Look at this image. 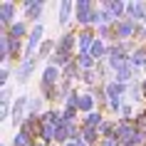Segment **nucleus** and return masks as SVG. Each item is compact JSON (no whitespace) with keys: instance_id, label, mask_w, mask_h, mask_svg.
<instances>
[{"instance_id":"1","label":"nucleus","mask_w":146,"mask_h":146,"mask_svg":"<svg viewBox=\"0 0 146 146\" xmlns=\"http://www.w3.org/2000/svg\"><path fill=\"white\" fill-rule=\"evenodd\" d=\"M42 35H45V25H42V23L32 25L30 37H27V45H25V57H37V54H35V50H37V45H42V42H45V40H42Z\"/></svg>"},{"instance_id":"2","label":"nucleus","mask_w":146,"mask_h":146,"mask_svg":"<svg viewBox=\"0 0 146 146\" xmlns=\"http://www.w3.org/2000/svg\"><path fill=\"white\" fill-rule=\"evenodd\" d=\"M94 30L92 27H82L77 32V47H79V54H89L92 52V45H94Z\"/></svg>"},{"instance_id":"3","label":"nucleus","mask_w":146,"mask_h":146,"mask_svg":"<svg viewBox=\"0 0 146 146\" xmlns=\"http://www.w3.org/2000/svg\"><path fill=\"white\" fill-rule=\"evenodd\" d=\"M42 10H45V3H42V0H25V3H23L25 17H27V20H32V23L42 17ZM35 25H37V23H35Z\"/></svg>"},{"instance_id":"4","label":"nucleus","mask_w":146,"mask_h":146,"mask_svg":"<svg viewBox=\"0 0 146 146\" xmlns=\"http://www.w3.org/2000/svg\"><path fill=\"white\" fill-rule=\"evenodd\" d=\"M15 3H0V25H3V32H8V27L15 23Z\"/></svg>"},{"instance_id":"5","label":"nucleus","mask_w":146,"mask_h":146,"mask_svg":"<svg viewBox=\"0 0 146 146\" xmlns=\"http://www.w3.org/2000/svg\"><path fill=\"white\" fill-rule=\"evenodd\" d=\"M37 60L40 57H25L23 60V64L17 67V82H20V84L30 82V74L35 72V67H37Z\"/></svg>"},{"instance_id":"6","label":"nucleus","mask_w":146,"mask_h":146,"mask_svg":"<svg viewBox=\"0 0 146 146\" xmlns=\"http://www.w3.org/2000/svg\"><path fill=\"white\" fill-rule=\"evenodd\" d=\"M74 45H77V35H74V32H64V35H62V37H57V50H60V52H74Z\"/></svg>"},{"instance_id":"7","label":"nucleus","mask_w":146,"mask_h":146,"mask_svg":"<svg viewBox=\"0 0 146 146\" xmlns=\"http://www.w3.org/2000/svg\"><path fill=\"white\" fill-rule=\"evenodd\" d=\"M126 99L131 102V104H139V102H144L146 99V94H144V84L141 82H134V84H129V92H126Z\"/></svg>"},{"instance_id":"8","label":"nucleus","mask_w":146,"mask_h":146,"mask_svg":"<svg viewBox=\"0 0 146 146\" xmlns=\"http://www.w3.org/2000/svg\"><path fill=\"white\" fill-rule=\"evenodd\" d=\"M27 30H30V25L25 23V20H15V23L8 27V35L13 40H23L25 35H27Z\"/></svg>"},{"instance_id":"9","label":"nucleus","mask_w":146,"mask_h":146,"mask_svg":"<svg viewBox=\"0 0 146 146\" xmlns=\"http://www.w3.org/2000/svg\"><path fill=\"white\" fill-rule=\"evenodd\" d=\"M10 60H13L10 57V35L8 32H0V62H3V67H8Z\"/></svg>"},{"instance_id":"10","label":"nucleus","mask_w":146,"mask_h":146,"mask_svg":"<svg viewBox=\"0 0 146 146\" xmlns=\"http://www.w3.org/2000/svg\"><path fill=\"white\" fill-rule=\"evenodd\" d=\"M72 0H62L60 3V13H57V23L62 25V27H67L69 25V13H72Z\"/></svg>"},{"instance_id":"11","label":"nucleus","mask_w":146,"mask_h":146,"mask_svg":"<svg viewBox=\"0 0 146 146\" xmlns=\"http://www.w3.org/2000/svg\"><path fill=\"white\" fill-rule=\"evenodd\" d=\"M104 121H107V119L102 116V111H92V114H87L84 119H82V126H87V129H99Z\"/></svg>"},{"instance_id":"12","label":"nucleus","mask_w":146,"mask_h":146,"mask_svg":"<svg viewBox=\"0 0 146 146\" xmlns=\"http://www.w3.org/2000/svg\"><path fill=\"white\" fill-rule=\"evenodd\" d=\"M62 77L67 79V82H74V79H77V77L82 79V69H79L77 60H72V62H69V64H67V67L62 69Z\"/></svg>"},{"instance_id":"13","label":"nucleus","mask_w":146,"mask_h":146,"mask_svg":"<svg viewBox=\"0 0 146 146\" xmlns=\"http://www.w3.org/2000/svg\"><path fill=\"white\" fill-rule=\"evenodd\" d=\"M94 107H97V102H94V97H92V94H82V97H79V111H82V114H92V111H97V109H94Z\"/></svg>"},{"instance_id":"14","label":"nucleus","mask_w":146,"mask_h":146,"mask_svg":"<svg viewBox=\"0 0 146 146\" xmlns=\"http://www.w3.org/2000/svg\"><path fill=\"white\" fill-rule=\"evenodd\" d=\"M74 60H77V64H79V69H82V72L97 69V60H94L92 54H74Z\"/></svg>"},{"instance_id":"15","label":"nucleus","mask_w":146,"mask_h":146,"mask_svg":"<svg viewBox=\"0 0 146 146\" xmlns=\"http://www.w3.org/2000/svg\"><path fill=\"white\" fill-rule=\"evenodd\" d=\"M94 97V102L99 104V107H104V104H109V97H107V89H104V84H97L92 87V92H89Z\"/></svg>"},{"instance_id":"16","label":"nucleus","mask_w":146,"mask_h":146,"mask_svg":"<svg viewBox=\"0 0 146 146\" xmlns=\"http://www.w3.org/2000/svg\"><path fill=\"white\" fill-rule=\"evenodd\" d=\"M82 141H87L89 146H94L97 141H102L99 129H87V126H82Z\"/></svg>"},{"instance_id":"17","label":"nucleus","mask_w":146,"mask_h":146,"mask_svg":"<svg viewBox=\"0 0 146 146\" xmlns=\"http://www.w3.org/2000/svg\"><path fill=\"white\" fill-rule=\"evenodd\" d=\"M20 52H23V42L10 37V57H13V60H17V57H20Z\"/></svg>"},{"instance_id":"18","label":"nucleus","mask_w":146,"mask_h":146,"mask_svg":"<svg viewBox=\"0 0 146 146\" xmlns=\"http://www.w3.org/2000/svg\"><path fill=\"white\" fill-rule=\"evenodd\" d=\"M109 111L111 114H121V109H124V99H109Z\"/></svg>"},{"instance_id":"19","label":"nucleus","mask_w":146,"mask_h":146,"mask_svg":"<svg viewBox=\"0 0 146 146\" xmlns=\"http://www.w3.org/2000/svg\"><path fill=\"white\" fill-rule=\"evenodd\" d=\"M10 97H13V87H3V92H0V104H10Z\"/></svg>"},{"instance_id":"20","label":"nucleus","mask_w":146,"mask_h":146,"mask_svg":"<svg viewBox=\"0 0 146 146\" xmlns=\"http://www.w3.org/2000/svg\"><path fill=\"white\" fill-rule=\"evenodd\" d=\"M8 77H10V69L3 67V69H0V84H3V87L8 84Z\"/></svg>"},{"instance_id":"21","label":"nucleus","mask_w":146,"mask_h":146,"mask_svg":"<svg viewBox=\"0 0 146 146\" xmlns=\"http://www.w3.org/2000/svg\"><path fill=\"white\" fill-rule=\"evenodd\" d=\"M99 146H119V141H116V139H102Z\"/></svg>"},{"instance_id":"22","label":"nucleus","mask_w":146,"mask_h":146,"mask_svg":"<svg viewBox=\"0 0 146 146\" xmlns=\"http://www.w3.org/2000/svg\"><path fill=\"white\" fill-rule=\"evenodd\" d=\"M35 146H45V144H35Z\"/></svg>"}]
</instances>
